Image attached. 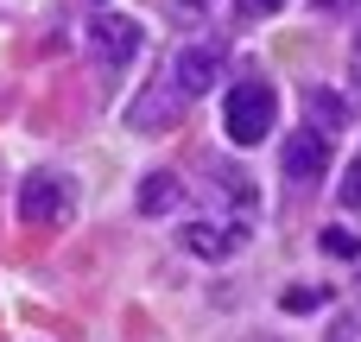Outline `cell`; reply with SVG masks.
I'll return each instance as SVG.
<instances>
[{"instance_id": "1", "label": "cell", "mask_w": 361, "mask_h": 342, "mask_svg": "<svg viewBox=\"0 0 361 342\" xmlns=\"http://www.w3.org/2000/svg\"><path fill=\"white\" fill-rule=\"evenodd\" d=\"M273 121H279V95H273V83H235V89H228V102H222V127H228L235 146H260V140L273 133Z\"/></svg>"}, {"instance_id": "2", "label": "cell", "mask_w": 361, "mask_h": 342, "mask_svg": "<svg viewBox=\"0 0 361 342\" xmlns=\"http://www.w3.org/2000/svg\"><path fill=\"white\" fill-rule=\"evenodd\" d=\"M89 51H95V63H102V70H121V63L140 51V25H133V19H121V13H102V19L89 25Z\"/></svg>"}, {"instance_id": "3", "label": "cell", "mask_w": 361, "mask_h": 342, "mask_svg": "<svg viewBox=\"0 0 361 342\" xmlns=\"http://www.w3.org/2000/svg\"><path fill=\"white\" fill-rule=\"evenodd\" d=\"M216 76H222V44H216V38L184 44V51H178V63H171L178 95H203V89H216Z\"/></svg>"}, {"instance_id": "4", "label": "cell", "mask_w": 361, "mask_h": 342, "mask_svg": "<svg viewBox=\"0 0 361 342\" xmlns=\"http://www.w3.org/2000/svg\"><path fill=\"white\" fill-rule=\"evenodd\" d=\"M279 165H286V178H298V184H317V178L330 171V133H317V127H298V133L286 140Z\"/></svg>"}, {"instance_id": "5", "label": "cell", "mask_w": 361, "mask_h": 342, "mask_svg": "<svg viewBox=\"0 0 361 342\" xmlns=\"http://www.w3.org/2000/svg\"><path fill=\"white\" fill-rule=\"evenodd\" d=\"M197 260H228L241 241H247V228L241 222H209V216H197V222H184V235H178Z\"/></svg>"}, {"instance_id": "6", "label": "cell", "mask_w": 361, "mask_h": 342, "mask_svg": "<svg viewBox=\"0 0 361 342\" xmlns=\"http://www.w3.org/2000/svg\"><path fill=\"white\" fill-rule=\"evenodd\" d=\"M63 203H70V197H63V178H51V171H38V178L19 184V222H32V228H38V222H57Z\"/></svg>"}, {"instance_id": "7", "label": "cell", "mask_w": 361, "mask_h": 342, "mask_svg": "<svg viewBox=\"0 0 361 342\" xmlns=\"http://www.w3.org/2000/svg\"><path fill=\"white\" fill-rule=\"evenodd\" d=\"M178 108H184V95H178V83H171V89L159 83L152 95H140V102H133V114H127V121H133L140 133H152V127H171V121H178Z\"/></svg>"}, {"instance_id": "8", "label": "cell", "mask_w": 361, "mask_h": 342, "mask_svg": "<svg viewBox=\"0 0 361 342\" xmlns=\"http://www.w3.org/2000/svg\"><path fill=\"white\" fill-rule=\"evenodd\" d=\"M178 203H184V184H178L171 171H152V178L140 184V209H146V216H165V209H178Z\"/></svg>"}, {"instance_id": "9", "label": "cell", "mask_w": 361, "mask_h": 342, "mask_svg": "<svg viewBox=\"0 0 361 342\" xmlns=\"http://www.w3.org/2000/svg\"><path fill=\"white\" fill-rule=\"evenodd\" d=\"M305 108H311V121H317V133H330V127H343L349 121V108L330 95V89H305Z\"/></svg>"}, {"instance_id": "10", "label": "cell", "mask_w": 361, "mask_h": 342, "mask_svg": "<svg viewBox=\"0 0 361 342\" xmlns=\"http://www.w3.org/2000/svg\"><path fill=\"white\" fill-rule=\"evenodd\" d=\"M324 254H330V260H361V235H349L343 222L324 228Z\"/></svg>"}, {"instance_id": "11", "label": "cell", "mask_w": 361, "mask_h": 342, "mask_svg": "<svg viewBox=\"0 0 361 342\" xmlns=\"http://www.w3.org/2000/svg\"><path fill=\"white\" fill-rule=\"evenodd\" d=\"M324 298H330L324 286H292V292H279V305H286V311H317Z\"/></svg>"}, {"instance_id": "12", "label": "cell", "mask_w": 361, "mask_h": 342, "mask_svg": "<svg viewBox=\"0 0 361 342\" xmlns=\"http://www.w3.org/2000/svg\"><path fill=\"white\" fill-rule=\"evenodd\" d=\"M336 197H343V209H361V152H355V165L343 171V184H336Z\"/></svg>"}, {"instance_id": "13", "label": "cell", "mask_w": 361, "mask_h": 342, "mask_svg": "<svg viewBox=\"0 0 361 342\" xmlns=\"http://www.w3.org/2000/svg\"><path fill=\"white\" fill-rule=\"evenodd\" d=\"M279 6H286V0H241V13H247V19H260V13H279Z\"/></svg>"}]
</instances>
